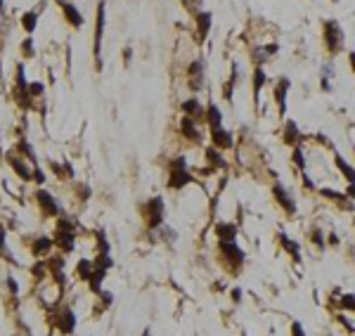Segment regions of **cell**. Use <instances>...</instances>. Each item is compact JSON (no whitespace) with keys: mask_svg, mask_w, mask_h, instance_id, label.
<instances>
[{"mask_svg":"<svg viewBox=\"0 0 355 336\" xmlns=\"http://www.w3.org/2000/svg\"><path fill=\"white\" fill-rule=\"evenodd\" d=\"M36 199H38V204H41V208H43V213L45 215H57L59 213V206H57V202L50 197V192L38 189V192H36Z\"/></svg>","mask_w":355,"mask_h":336,"instance_id":"obj_19","label":"cell"},{"mask_svg":"<svg viewBox=\"0 0 355 336\" xmlns=\"http://www.w3.org/2000/svg\"><path fill=\"white\" fill-rule=\"evenodd\" d=\"M282 142L287 145V147H299L301 142H303V133H301L299 123L291 121V119H287L284 121V128H282Z\"/></svg>","mask_w":355,"mask_h":336,"instance_id":"obj_9","label":"cell"},{"mask_svg":"<svg viewBox=\"0 0 355 336\" xmlns=\"http://www.w3.org/2000/svg\"><path fill=\"white\" fill-rule=\"evenodd\" d=\"M334 163H336V168H339V173L343 175V180L348 182V185H355V166L343 154L339 152H334Z\"/></svg>","mask_w":355,"mask_h":336,"instance_id":"obj_18","label":"cell"},{"mask_svg":"<svg viewBox=\"0 0 355 336\" xmlns=\"http://www.w3.org/2000/svg\"><path fill=\"white\" fill-rule=\"evenodd\" d=\"M279 52V43H268V45H256L254 50H251V57H254V64L256 67H263L270 57Z\"/></svg>","mask_w":355,"mask_h":336,"instance_id":"obj_12","label":"cell"},{"mask_svg":"<svg viewBox=\"0 0 355 336\" xmlns=\"http://www.w3.org/2000/svg\"><path fill=\"white\" fill-rule=\"evenodd\" d=\"M289 90H291V78H287V76H279V78L273 83V100H275V107H277V114H279V116H287Z\"/></svg>","mask_w":355,"mask_h":336,"instance_id":"obj_5","label":"cell"},{"mask_svg":"<svg viewBox=\"0 0 355 336\" xmlns=\"http://www.w3.org/2000/svg\"><path fill=\"white\" fill-rule=\"evenodd\" d=\"M52 246H55V242H52V239H48V237H41V239H36V242H33V254H36V256H43V254H48Z\"/></svg>","mask_w":355,"mask_h":336,"instance_id":"obj_29","label":"cell"},{"mask_svg":"<svg viewBox=\"0 0 355 336\" xmlns=\"http://www.w3.org/2000/svg\"><path fill=\"white\" fill-rule=\"evenodd\" d=\"M7 161H10V166H12L14 171H17V175H19L22 180H31V178H33V173H28V171H26V166H24L22 161H19L17 152H10V154H7Z\"/></svg>","mask_w":355,"mask_h":336,"instance_id":"obj_26","label":"cell"},{"mask_svg":"<svg viewBox=\"0 0 355 336\" xmlns=\"http://www.w3.org/2000/svg\"><path fill=\"white\" fill-rule=\"evenodd\" d=\"M346 197H348V199H355V185H348V187H346Z\"/></svg>","mask_w":355,"mask_h":336,"instance_id":"obj_42","label":"cell"},{"mask_svg":"<svg viewBox=\"0 0 355 336\" xmlns=\"http://www.w3.org/2000/svg\"><path fill=\"white\" fill-rule=\"evenodd\" d=\"M28 95H31V97H41V95H43V85H41V83H31V85H28Z\"/></svg>","mask_w":355,"mask_h":336,"instance_id":"obj_36","label":"cell"},{"mask_svg":"<svg viewBox=\"0 0 355 336\" xmlns=\"http://www.w3.org/2000/svg\"><path fill=\"white\" fill-rule=\"evenodd\" d=\"M204 123L208 126V130H218L223 128V111L216 102H208L204 109Z\"/></svg>","mask_w":355,"mask_h":336,"instance_id":"obj_15","label":"cell"},{"mask_svg":"<svg viewBox=\"0 0 355 336\" xmlns=\"http://www.w3.org/2000/svg\"><path fill=\"white\" fill-rule=\"evenodd\" d=\"M308 239H310V244H313L317 251H325V249H327V237H325V230L320 228V225H313V228H310Z\"/></svg>","mask_w":355,"mask_h":336,"instance_id":"obj_25","label":"cell"},{"mask_svg":"<svg viewBox=\"0 0 355 336\" xmlns=\"http://www.w3.org/2000/svg\"><path fill=\"white\" fill-rule=\"evenodd\" d=\"M320 90H322V93H331V90H334V85H331V78H325V76H320Z\"/></svg>","mask_w":355,"mask_h":336,"instance_id":"obj_35","label":"cell"},{"mask_svg":"<svg viewBox=\"0 0 355 336\" xmlns=\"http://www.w3.org/2000/svg\"><path fill=\"white\" fill-rule=\"evenodd\" d=\"M270 192H273L275 202L279 204V208L284 211L287 215H296V199H294V194L289 192L282 182H275L273 187H270Z\"/></svg>","mask_w":355,"mask_h":336,"instance_id":"obj_7","label":"cell"},{"mask_svg":"<svg viewBox=\"0 0 355 336\" xmlns=\"http://www.w3.org/2000/svg\"><path fill=\"white\" fill-rule=\"evenodd\" d=\"M204 161H206V168H211V171H225L228 168V161L223 159V152L216 149L213 145L204 149Z\"/></svg>","mask_w":355,"mask_h":336,"instance_id":"obj_13","label":"cell"},{"mask_svg":"<svg viewBox=\"0 0 355 336\" xmlns=\"http://www.w3.org/2000/svg\"><path fill=\"white\" fill-rule=\"evenodd\" d=\"M275 242H277V246H279L284 254H289V258H291L294 263H301V246L294 242L289 234H284V232H277Z\"/></svg>","mask_w":355,"mask_h":336,"instance_id":"obj_11","label":"cell"},{"mask_svg":"<svg viewBox=\"0 0 355 336\" xmlns=\"http://www.w3.org/2000/svg\"><path fill=\"white\" fill-rule=\"evenodd\" d=\"M22 52H24V57H33V38L31 36L22 43Z\"/></svg>","mask_w":355,"mask_h":336,"instance_id":"obj_34","label":"cell"},{"mask_svg":"<svg viewBox=\"0 0 355 336\" xmlns=\"http://www.w3.org/2000/svg\"><path fill=\"white\" fill-rule=\"evenodd\" d=\"M192 182H194V175L187 168V159L182 154L173 156L168 161V180H166L168 189H182V187H187V185H192Z\"/></svg>","mask_w":355,"mask_h":336,"instance_id":"obj_3","label":"cell"},{"mask_svg":"<svg viewBox=\"0 0 355 336\" xmlns=\"http://www.w3.org/2000/svg\"><path fill=\"white\" fill-rule=\"evenodd\" d=\"M0 10H2V0H0Z\"/></svg>","mask_w":355,"mask_h":336,"instance_id":"obj_44","label":"cell"},{"mask_svg":"<svg viewBox=\"0 0 355 336\" xmlns=\"http://www.w3.org/2000/svg\"><path fill=\"white\" fill-rule=\"evenodd\" d=\"M59 5H62V10H64V17H67V22L71 24V26H76V28H81L83 26V17H81V12L71 5V2H67V0H59Z\"/></svg>","mask_w":355,"mask_h":336,"instance_id":"obj_23","label":"cell"},{"mask_svg":"<svg viewBox=\"0 0 355 336\" xmlns=\"http://www.w3.org/2000/svg\"><path fill=\"white\" fill-rule=\"evenodd\" d=\"M336 320H339V322L343 324V327H346V329H348V332H351V334L355 336V327L351 322H348V320H346V317H343V315H339V317H336Z\"/></svg>","mask_w":355,"mask_h":336,"instance_id":"obj_39","label":"cell"},{"mask_svg":"<svg viewBox=\"0 0 355 336\" xmlns=\"http://www.w3.org/2000/svg\"><path fill=\"white\" fill-rule=\"evenodd\" d=\"M218 256H220L223 268L228 270V275H232V277L242 275L246 254L237 246V239H218Z\"/></svg>","mask_w":355,"mask_h":336,"instance_id":"obj_1","label":"cell"},{"mask_svg":"<svg viewBox=\"0 0 355 336\" xmlns=\"http://www.w3.org/2000/svg\"><path fill=\"white\" fill-rule=\"evenodd\" d=\"M211 133V145L220 152H225V149H232L234 145V137L230 130H225V128H218V130H208Z\"/></svg>","mask_w":355,"mask_h":336,"instance_id":"obj_16","label":"cell"},{"mask_svg":"<svg viewBox=\"0 0 355 336\" xmlns=\"http://www.w3.org/2000/svg\"><path fill=\"white\" fill-rule=\"evenodd\" d=\"M265 83H268V74H265V67H256V69H254V74H251V90H254V97H256V102H258L260 90L265 88Z\"/></svg>","mask_w":355,"mask_h":336,"instance_id":"obj_20","label":"cell"},{"mask_svg":"<svg viewBox=\"0 0 355 336\" xmlns=\"http://www.w3.org/2000/svg\"><path fill=\"white\" fill-rule=\"evenodd\" d=\"M104 2L97 5V19H95V48H93V54L97 59V67H102V36H104Z\"/></svg>","mask_w":355,"mask_h":336,"instance_id":"obj_8","label":"cell"},{"mask_svg":"<svg viewBox=\"0 0 355 336\" xmlns=\"http://www.w3.org/2000/svg\"><path fill=\"white\" fill-rule=\"evenodd\" d=\"M57 327H59L62 334H71V332L76 329V317H74V312L69 308H64V312L57 317Z\"/></svg>","mask_w":355,"mask_h":336,"instance_id":"obj_24","label":"cell"},{"mask_svg":"<svg viewBox=\"0 0 355 336\" xmlns=\"http://www.w3.org/2000/svg\"><path fill=\"white\" fill-rule=\"evenodd\" d=\"M237 83H239V67H237V62L232 64V74H230V78L223 83V97L228 100V102H232L234 97V88H237Z\"/></svg>","mask_w":355,"mask_h":336,"instance_id":"obj_21","label":"cell"},{"mask_svg":"<svg viewBox=\"0 0 355 336\" xmlns=\"http://www.w3.org/2000/svg\"><path fill=\"white\" fill-rule=\"evenodd\" d=\"M320 76H325V78H334V62H331V59H327V62L322 64Z\"/></svg>","mask_w":355,"mask_h":336,"instance_id":"obj_32","label":"cell"},{"mask_svg":"<svg viewBox=\"0 0 355 336\" xmlns=\"http://www.w3.org/2000/svg\"><path fill=\"white\" fill-rule=\"evenodd\" d=\"M180 135L192 142V145H199L202 142V130H199V123L190 119V116H182V121H180Z\"/></svg>","mask_w":355,"mask_h":336,"instance_id":"obj_10","label":"cell"},{"mask_svg":"<svg viewBox=\"0 0 355 336\" xmlns=\"http://www.w3.org/2000/svg\"><path fill=\"white\" fill-rule=\"evenodd\" d=\"M194 22H197V36L204 41L206 36L211 33V26H213V14L208 12V10H199V12L194 14Z\"/></svg>","mask_w":355,"mask_h":336,"instance_id":"obj_17","label":"cell"},{"mask_svg":"<svg viewBox=\"0 0 355 336\" xmlns=\"http://www.w3.org/2000/svg\"><path fill=\"white\" fill-rule=\"evenodd\" d=\"M317 194L325 197V199H329V202L339 204L341 208H348V204H351V199H348L346 194H341V192H336V189H331V187H320L317 189Z\"/></svg>","mask_w":355,"mask_h":336,"instance_id":"obj_22","label":"cell"},{"mask_svg":"<svg viewBox=\"0 0 355 336\" xmlns=\"http://www.w3.org/2000/svg\"><path fill=\"white\" fill-rule=\"evenodd\" d=\"M22 24H24V31H26V33H33V28L38 24V12H36V10H33V12H26L24 19H22Z\"/></svg>","mask_w":355,"mask_h":336,"instance_id":"obj_30","label":"cell"},{"mask_svg":"<svg viewBox=\"0 0 355 336\" xmlns=\"http://www.w3.org/2000/svg\"><path fill=\"white\" fill-rule=\"evenodd\" d=\"M206 83V64L204 59H192L187 67V88L192 93H199Z\"/></svg>","mask_w":355,"mask_h":336,"instance_id":"obj_6","label":"cell"},{"mask_svg":"<svg viewBox=\"0 0 355 336\" xmlns=\"http://www.w3.org/2000/svg\"><path fill=\"white\" fill-rule=\"evenodd\" d=\"M182 2H185V7H187L192 14H197L202 10V2H204V0H182Z\"/></svg>","mask_w":355,"mask_h":336,"instance_id":"obj_33","label":"cell"},{"mask_svg":"<svg viewBox=\"0 0 355 336\" xmlns=\"http://www.w3.org/2000/svg\"><path fill=\"white\" fill-rule=\"evenodd\" d=\"M142 336H152V334H150V329H145V332H142Z\"/></svg>","mask_w":355,"mask_h":336,"instance_id":"obj_43","label":"cell"},{"mask_svg":"<svg viewBox=\"0 0 355 336\" xmlns=\"http://www.w3.org/2000/svg\"><path fill=\"white\" fill-rule=\"evenodd\" d=\"M216 237L218 239H237V225L220 220L218 225H216Z\"/></svg>","mask_w":355,"mask_h":336,"instance_id":"obj_27","label":"cell"},{"mask_svg":"<svg viewBox=\"0 0 355 336\" xmlns=\"http://www.w3.org/2000/svg\"><path fill=\"white\" fill-rule=\"evenodd\" d=\"M242 336H246V334H242Z\"/></svg>","mask_w":355,"mask_h":336,"instance_id":"obj_45","label":"cell"},{"mask_svg":"<svg viewBox=\"0 0 355 336\" xmlns=\"http://www.w3.org/2000/svg\"><path fill=\"white\" fill-rule=\"evenodd\" d=\"M336 308L343 310V312H355V294H343L336 301Z\"/></svg>","mask_w":355,"mask_h":336,"instance_id":"obj_28","label":"cell"},{"mask_svg":"<svg viewBox=\"0 0 355 336\" xmlns=\"http://www.w3.org/2000/svg\"><path fill=\"white\" fill-rule=\"evenodd\" d=\"M339 242H341V239H339L336 232H329L327 234V246H339Z\"/></svg>","mask_w":355,"mask_h":336,"instance_id":"obj_38","label":"cell"},{"mask_svg":"<svg viewBox=\"0 0 355 336\" xmlns=\"http://www.w3.org/2000/svg\"><path fill=\"white\" fill-rule=\"evenodd\" d=\"M348 67H351V71L355 74V50H351V52H348Z\"/></svg>","mask_w":355,"mask_h":336,"instance_id":"obj_41","label":"cell"},{"mask_svg":"<svg viewBox=\"0 0 355 336\" xmlns=\"http://www.w3.org/2000/svg\"><path fill=\"white\" fill-rule=\"evenodd\" d=\"M289 336H305V329H303V324L299 320H294L289 324Z\"/></svg>","mask_w":355,"mask_h":336,"instance_id":"obj_31","label":"cell"},{"mask_svg":"<svg viewBox=\"0 0 355 336\" xmlns=\"http://www.w3.org/2000/svg\"><path fill=\"white\" fill-rule=\"evenodd\" d=\"M142 215H145V223L150 230H159L164 228V218H166V206L161 197H152L150 202L142 204Z\"/></svg>","mask_w":355,"mask_h":336,"instance_id":"obj_4","label":"cell"},{"mask_svg":"<svg viewBox=\"0 0 355 336\" xmlns=\"http://www.w3.org/2000/svg\"><path fill=\"white\" fill-rule=\"evenodd\" d=\"M242 296H244V294H242V289H239V286H234L232 294H230V298H232L234 306H237V303H242Z\"/></svg>","mask_w":355,"mask_h":336,"instance_id":"obj_37","label":"cell"},{"mask_svg":"<svg viewBox=\"0 0 355 336\" xmlns=\"http://www.w3.org/2000/svg\"><path fill=\"white\" fill-rule=\"evenodd\" d=\"M204 109L206 107H202V102H199L197 97H190V100H185V102L180 104L182 116H190V119H194L197 123L204 121Z\"/></svg>","mask_w":355,"mask_h":336,"instance_id":"obj_14","label":"cell"},{"mask_svg":"<svg viewBox=\"0 0 355 336\" xmlns=\"http://www.w3.org/2000/svg\"><path fill=\"white\" fill-rule=\"evenodd\" d=\"M130 57H133V50H130V48H126V50H123V62H126V67L130 64Z\"/></svg>","mask_w":355,"mask_h":336,"instance_id":"obj_40","label":"cell"},{"mask_svg":"<svg viewBox=\"0 0 355 336\" xmlns=\"http://www.w3.org/2000/svg\"><path fill=\"white\" fill-rule=\"evenodd\" d=\"M322 41H325V50L329 57H336L346 50V33L343 26L336 19H325L322 22Z\"/></svg>","mask_w":355,"mask_h":336,"instance_id":"obj_2","label":"cell"}]
</instances>
